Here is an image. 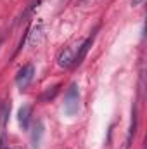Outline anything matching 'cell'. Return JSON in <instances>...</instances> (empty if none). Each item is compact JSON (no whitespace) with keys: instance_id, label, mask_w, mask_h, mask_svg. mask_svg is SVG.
Listing matches in <instances>:
<instances>
[{"instance_id":"9","label":"cell","mask_w":147,"mask_h":149,"mask_svg":"<svg viewBox=\"0 0 147 149\" xmlns=\"http://www.w3.org/2000/svg\"><path fill=\"white\" fill-rule=\"evenodd\" d=\"M9 113H10V102H5L0 109V134L3 135V130H5V123H7V118H9Z\"/></svg>"},{"instance_id":"5","label":"cell","mask_w":147,"mask_h":149,"mask_svg":"<svg viewBox=\"0 0 147 149\" xmlns=\"http://www.w3.org/2000/svg\"><path fill=\"white\" fill-rule=\"evenodd\" d=\"M42 139H43V123L37 120L33 123V128H31V148L38 149L42 144Z\"/></svg>"},{"instance_id":"10","label":"cell","mask_w":147,"mask_h":149,"mask_svg":"<svg viewBox=\"0 0 147 149\" xmlns=\"http://www.w3.org/2000/svg\"><path fill=\"white\" fill-rule=\"evenodd\" d=\"M144 2H146V0H132V5H133V7H139V5H142Z\"/></svg>"},{"instance_id":"3","label":"cell","mask_w":147,"mask_h":149,"mask_svg":"<svg viewBox=\"0 0 147 149\" xmlns=\"http://www.w3.org/2000/svg\"><path fill=\"white\" fill-rule=\"evenodd\" d=\"M94 40H95V31H94L90 37L87 38V40H85L80 47H78V52L74 54L71 68H76V66H80V64L83 63V59L87 57V54H88V50H90V47H92V43H94Z\"/></svg>"},{"instance_id":"7","label":"cell","mask_w":147,"mask_h":149,"mask_svg":"<svg viewBox=\"0 0 147 149\" xmlns=\"http://www.w3.org/2000/svg\"><path fill=\"white\" fill-rule=\"evenodd\" d=\"M31 106L30 104H24L19 113H17V120H19V125H21V128L23 130H28V127H30V120H31Z\"/></svg>"},{"instance_id":"6","label":"cell","mask_w":147,"mask_h":149,"mask_svg":"<svg viewBox=\"0 0 147 149\" xmlns=\"http://www.w3.org/2000/svg\"><path fill=\"white\" fill-rule=\"evenodd\" d=\"M73 57H74L73 49H71V47H64V49L59 52V56H57V64H59L61 68H71Z\"/></svg>"},{"instance_id":"2","label":"cell","mask_w":147,"mask_h":149,"mask_svg":"<svg viewBox=\"0 0 147 149\" xmlns=\"http://www.w3.org/2000/svg\"><path fill=\"white\" fill-rule=\"evenodd\" d=\"M33 76H35V66H33V64H24V66L17 71V76H16V85H17L21 90H24V88L31 83Z\"/></svg>"},{"instance_id":"11","label":"cell","mask_w":147,"mask_h":149,"mask_svg":"<svg viewBox=\"0 0 147 149\" xmlns=\"http://www.w3.org/2000/svg\"><path fill=\"white\" fill-rule=\"evenodd\" d=\"M3 149H10V148H3Z\"/></svg>"},{"instance_id":"8","label":"cell","mask_w":147,"mask_h":149,"mask_svg":"<svg viewBox=\"0 0 147 149\" xmlns=\"http://www.w3.org/2000/svg\"><path fill=\"white\" fill-rule=\"evenodd\" d=\"M59 88H61V85L57 83V85H54V87H50V88H47L40 97H38V101L40 102H50L52 99H55V95L59 94Z\"/></svg>"},{"instance_id":"4","label":"cell","mask_w":147,"mask_h":149,"mask_svg":"<svg viewBox=\"0 0 147 149\" xmlns=\"http://www.w3.org/2000/svg\"><path fill=\"white\" fill-rule=\"evenodd\" d=\"M137 125H139V116H137V109L132 108V120H130V128H128V135H126V146L125 149L132 148V142L135 139V134H137Z\"/></svg>"},{"instance_id":"1","label":"cell","mask_w":147,"mask_h":149,"mask_svg":"<svg viewBox=\"0 0 147 149\" xmlns=\"http://www.w3.org/2000/svg\"><path fill=\"white\" fill-rule=\"evenodd\" d=\"M78 111H80V90L76 83H71L64 97V113L68 116H74Z\"/></svg>"}]
</instances>
